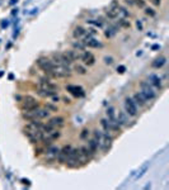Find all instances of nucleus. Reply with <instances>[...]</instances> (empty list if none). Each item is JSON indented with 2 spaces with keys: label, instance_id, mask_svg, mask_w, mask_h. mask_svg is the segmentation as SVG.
Segmentation results:
<instances>
[{
  "label": "nucleus",
  "instance_id": "obj_1",
  "mask_svg": "<svg viewBox=\"0 0 169 190\" xmlns=\"http://www.w3.org/2000/svg\"><path fill=\"white\" fill-rule=\"evenodd\" d=\"M140 87H141L140 93L144 95L146 100H153V99H155L156 94H155L154 89H153V86L150 85V82L149 81H143L140 84Z\"/></svg>",
  "mask_w": 169,
  "mask_h": 190
},
{
  "label": "nucleus",
  "instance_id": "obj_2",
  "mask_svg": "<svg viewBox=\"0 0 169 190\" xmlns=\"http://www.w3.org/2000/svg\"><path fill=\"white\" fill-rule=\"evenodd\" d=\"M37 65L38 67L41 68L42 71H45L46 74H51L55 68V63L52 62V60H48L46 57H41V58L37 60Z\"/></svg>",
  "mask_w": 169,
  "mask_h": 190
},
{
  "label": "nucleus",
  "instance_id": "obj_3",
  "mask_svg": "<svg viewBox=\"0 0 169 190\" xmlns=\"http://www.w3.org/2000/svg\"><path fill=\"white\" fill-rule=\"evenodd\" d=\"M38 108V101L34 99L33 96H24L23 98V104H22V109L27 112V110H33Z\"/></svg>",
  "mask_w": 169,
  "mask_h": 190
},
{
  "label": "nucleus",
  "instance_id": "obj_4",
  "mask_svg": "<svg viewBox=\"0 0 169 190\" xmlns=\"http://www.w3.org/2000/svg\"><path fill=\"white\" fill-rule=\"evenodd\" d=\"M112 137H111L108 133H103L102 134V138L99 141V147H101V150L103 152H107L112 146Z\"/></svg>",
  "mask_w": 169,
  "mask_h": 190
},
{
  "label": "nucleus",
  "instance_id": "obj_5",
  "mask_svg": "<svg viewBox=\"0 0 169 190\" xmlns=\"http://www.w3.org/2000/svg\"><path fill=\"white\" fill-rule=\"evenodd\" d=\"M125 109L129 115L131 117H136L137 115V106L135 104V101L131 98H126L125 99Z\"/></svg>",
  "mask_w": 169,
  "mask_h": 190
},
{
  "label": "nucleus",
  "instance_id": "obj_6",
  "mask_svg": "<svg viewBox=\"0 0 169 190\" xmlns=\"http://www.w3.org/2000/svg\"><path fill=\"white\" fill-rule=\"evenodd\" d=\"M38 87H41V89H43V90H46V91H51V93H57V90H59V87H57L55 84L53 82H51L50 80L47 79H42L41 81H40V84H38Z\"/></svg>",
  "mask_w": 169,
  "mask_h": 190
},
{
  "label": "nucleus",
  "instance_id": "obj_7",
  "mask_svg": "<svg viewBox=\"0 0 169 190\" xmlns=\"http://www.w3.org/2000/svg\"><path fill=\"white\" fill-rule=\"evenodd\" d=\"M66 90L70 91L72 95H75V96H78V98H83V96H84V90H83V87H80V86H76V85H67V86H66Z\"/></svg>",
  "mask_w": 169,
  "mask_h": 190
},
{
  "label": "nucleus",
  "instance_id": "obj_8",
  "mask_svg": "<svg viewBox=\"0 0 169 190\" xmlns=\"http://www.w3.org/2000/svg\"><path fill=\"white\" fill-rule=\"evenodd\" d=\"M107 15L109 18H117L120 15V5L117 3H112V5L109 6V9L107 10Z\"/></svg>",
  "mask_w": 169,
  "mask_h": 190
},
{
  "label": "nucleus",
  "instance_id": "obj_9",
  "mask_svg": "<svg viewBox=\"0 0 169 190\" xmlns=\"http://www.w3.org/2000/svg\"><path fill=\"white\" fill-rule=\"evenodd\" d=\"M84 62V65H88V66H92V65H94L95 62V58L94 56L92 55L90 52H84L82 53V58H80Z\"/></svg>",
  "mask_w": 169,
  "mask_h": 190
},
{
  "label": "nucleus",
  "instance_id": "obj_10",
  "mask_svg": "<svg viewBox=\"0 0 169 190\" xmlns=\"http://www.w3.org/2000/svg\"><path fill=\"white\" fill-rule=\"evenodd\" d=\"M149 82H150V85L158 87V89H160V87H162V85H163L160 77H159V76H156V75H154V74L149 75Z\"/></svg>",
  "mask_w": 169,
  "mask_h": 190
},
{
  "label": "nucleus",
  "instance_id": "obj_11",
  "mask_svg": "<svg viewBox=\"0 0 169 190\" xmlns=\"http://www.w3.org/2000/svg\"><path fill=\"white\" fill-rule=\"evenodd\" d=\"M47 124H50L53 128L62 127V125H64V118L62 117H53V118H51V119H50V122H48Z\"/></svg>",
  "mask_w": 169,
  "mask_h": 190
},
{
  "label": "nucleus",
  "instance_id": "obj_12",
  "mask_svg": "<svg viewBox=\"0 0 169 190\" xmlns=\"http://www.w3.org/2000/svg\"><path fill=\"white\" fill-rule=\"evenodd\" d=\"M117 123L121 125V127H126V125H129V118L127 115L124 113V112H120L118 113V117L116 118Z\"/></svg>",
  "mask_w": 169,
  "mask_h": 190
},
{
  "label": "nucleus",
  "instance_id": "obj_13",
  "mask_svg": "<svg viewBox=\"0 0 169 190\" xmlns=\"http://www.w3.org/2000/svg\"><path fill=\"white\" fill-rule=\"evenodd\" d=\"M132 100L135 101V104H139L140 106H144L145 104H146V99H145V96L141 93H136L135 95H133V98H132Z\"/></svg>",
  "mask_w": 169,
  "mask_h": 190
},
{
  "label": "nucleus",
  "instance_id": "obj_14",
  "mask_svg": "<svg viewBox=\"0 0 169 190\" xmlns=\"http://www.w3.org/2000/svg\"><path fill=\"white\" fill-rule=\"evenodd\" d=\"M65 53L69 56V58H70L71 61H76V60L82 58V53H79L78 51H66Z\"/></svg>",
  "mask_w": 169,
  "mask_h": 190
},
{
  "label": "nucleus",
  "instance_id": "obj_15",
  "mask_svg": "<svg viewBox=\"0 0 169 190\" xmlns=\"http://www.w3.org/2000/svg\"><path fill=\"white\" fill-rule=\"evenodd\" d=\"M87 34V30L83 28V27H76L74 29V37L75 38H83Z\"/></svg>",
  "mask_w": 169,
  "mask_h": 190
},
{
  "label": "nucleus",
  "instance_id": "obj_16",
  "mask_svg": "<svg viewBox=\"0 0 169 190\" xmlns=\"http://www.w3.org/2000/svg\"><path fill=\"white\" fill-rule=\"evenodd\" d=\"M79 151H80V153H82L84 157H87V158H89L92 155H93V152L90 151V148L89 147H87V146H83V147H80L79 148Z\"/></svg>",
  "mask_w": 169,
  "mask_h": 190
},
{
  "label": "nucleus",
  "instance_id": "obj_17",
  "mask_svg": "<svg viewBox=\"0 0 169 190\" xmlns=\"http://www.w3.org/2000/svg\"><path fill=\"white\" fill-rule=\"evenodd\" d=\"M165 63V57H158L154 62H153V67H155V68H160L163 66V65Z\"/></svg>",
  "mask_w": 169,
  "mask_h": 190
},
{
  "label": "nucleus",
  "instance_id": "obj_18",
  "mask_svg": "<svg viewBox=\"0 0 169 190\" xmlns=\"http://www.w3.org/2000/svg\"><path fill=\"white\" fill-rule=\"evenodd\" d=\"M88 147L90 148V151L93 152V153H95V152H97V150H98V147H99V144H98L97 141L93 138V139H90L89 142H88Z\"/></svg>",
  "mask_w": 169,
  "mask_h": 190
},
{
  "label": "nucleus",
  "instance_id": "obj_19",
  "mask_svg": "<svg viewBox=\"0 0 169 190\" xmlns=\"http://www.w3.org/2000/svg\"><path fill=\"white\" fill-rule=\"evenodd\" d=\"M106 113H107V119L108 120H116V114H114V108L113 106H109Z\"/></svg>",
  "mask_w": 169,
  "mask_h": 190
},
{
  "label": "nucleus",
  "instance_id": "obj_20",
  "mask_svg": "<svg viewBox=\"0 0 169 190\" xmlns=\"http://www.w3.org/2000/svg\"><path fill=\"white\" fill-rule=\"evenodd\" d=\"M149 166H150V163L148 162V163H145V165H144L143 167H141V170L139 171V174H137L136 176H135V179H136V180H137V179H140V177H143L144 175L146 174V171H148V169H149Z\"/></svg>",
  "mask_w": 169,
  "mask_h": 190
},
{
  "label": "nucleus",
  "instance_id": "obj_21",
  "mask_svg": "<svg viewBox=\"0 0 169 190\" xmlns=\"http://www.w3.org/2000/svg\"><path fill=\"white\" fill-rule=\"evenodd\" d=\"M85 46H88V47H93V48H97V47H102V43L101 42H98L95 38H92V39L89 42H87Z\"/></svg>",
  "mask_w": 169,
  "mask_h": 190
},
{
  "label": "nucleus",
  "instance_id": "obj_22",
  "mask_svg": "<svg viewBox=\"0 0 169 190\" xmlns=\"http://www.w3.org/2000/svg\"><path fill=\"white\" fill-rule=\"evenodd\" d=\"M74 70H75V72H78V74H80V75H85L87 74V68L84 66H82V65H75Z\"/></svg>",
  "mask_w": 169,
  "mask_h": 190
},
{
  "label": "nucleus",
  "instance_id": "obj_23",
  "mask_svg": "<svg viewBox=\"0 0 169 190\" xmlns=\"http://www.w3.org/2000/svg\"><path fill=\"white\" fill-rule=\"evenodd\" d=\"M59 148L57 147H50L48 148V151H47V155H50V156H56L57 157V155H59Z\"/></svg>",
  "mask_w": 169,
  "mask_h": 190
},
{
  "label": "nucleus",
  "instance_id": "obj_24",
  "mask_svg": "<svg viewBox=\"0 0 169 190\" xmlns=\"http://www.w3.org/2000/svg\"><path fill=\"white\" fill-rule=\"evenodd\" d=\"M101 124H102L103 129H104V132H106V133H108V132H109V127H108V119H106V118H103V119L101 120Z\"/></svg>",
  "mask_w": 169,
  "mask_h": 190
},
{
  "label": "nucleus",
  "instance_id": "obj_25",
  "mask_svg": "<svg viewBox=\"0 0 169 190\" xmlns=\"http://www.w3.org/2000/svg\"><path fill=\"white\" fill-rule=\"evenodd\" d=\"M102 134L103 133L101 131H98V129L97 131H94V139L98 142V144H99V141H101V138H102Z\"/></svg>",
  "mask_w": 169,
  "mask_h": 190
},
{
  "label": "nucleus",
  "instance_id": "obj_26",
  "mask_svg": "<svg viewBox=\"0 0 169 190\" xmlns=\"http://www.w3.org/2000/svg\"><path fill=\"white\" fill-rule=\"evenodd\" d=\"M132 1H133L135 5H137L139 8H145V1L144 0H132Z\"/></svg>",
  "mask_w": 169,
  "mask_h": 190
},
{
  "label": "nucleus",
  "instance_id": "obj_27",
  "mask_svg": "<svg viewBox=\"0 0 169 190\" xmlns=\"http://www.w3.org/2000/svg\"><path fill=\"white\" fill-rule=\"evenodd\" d=\"M88 136H89V131H88V129H84V131L80 133V138H82V139L88 138Z\"/></svg>",
  "mask_w": 169,
  "mask_h": 190
},
{
  "label": "nucleus",
  "instance_id": "obj_28",
  "mask_svg": "<svg viewBox=\"0 0 169 190\" xmlns=\"http://www.w3.org/2000/svg\"><path fill=\"white\" fill-rule=\"evenodd\" d=\"M72 46H74L75 48L80 49V51H84V44H83V43H80V42H75V43L72 44Z\"/></svg>",
  "mask_w": 169,
  "mask_h": 190
},
{
  "label": "nucleus",
  "instance_id": "obj_29",
  "mask_svg": "<svg viewBox=\"0 0 169 190\" xmlns=\"http://www.w3.org/2000/svg\"><path fill=\"white\" fill-rule=\"evenodd\" d=\"M145 13H146L148 15H150V17H154L155 15V11L153 9H150V8H146V9H145Z\"/></svg>",
  "mask_w": 169,
  "mask_h": 190
},
{
  "label": "nucleus",
  "instance_id": "obj_30",
  "mask_svg": "<svg viewBox=\"0 0 169 190\" xmlns=\"http://www.w3.org/2000/svg\"><path fill=\"white\" fill-rule=\"evenodd\" d=\"M46 109H48V110H53V112H56V110H57V106L52 105V104H46Z\"/></svg>",
  "mask_w": 169,
  "mask_h": 190
},
{
  "label": "nucleus",
  "instance_id": "obj_31",
  "mask_svg": "<svg viewBox=\"0 0 169 190\" xmlns=\"http://www.w3.org/2000/svg\"><path fill=\"white\" fill-rule=\"evenodd\" d=\"M153 5H155V6H159L160 4H162V0H149Z\"/></svg>",
  "mask_w": 169,
  "mask_h": 190
},
{
  "label": "nucleus",
  "instance_id": "obj_32",
  "mask_svg": "<svg viewBox=\"0 0 169 190\" xmlns=\"http://www.w3.org/2000/svg\"><path fill=\"white\" fill-rule=\"evenodd\" d=\"M117 71H118V74H124V72L126 71V67H125V66H122V65H121V66H118V67H117Z\"/></svg>",
  "mask_w": 169,
  "mask_h": 190
},
{
  "label": "nucleus",
  "instance_id": "obj_33",
  "mask_svg": "<svg viewBox=\"0 0 169 190\" xmlns=\"http://www.w3.org/2000/svg\"><path fill=\"white\" fill-rule=\"evenodd\" d=\"M88 23H90V24H94L95 27H102V23L101 22H94V20H87Z\"/></svg>",
  "mask_w": 169,
  "mask_h": 190
},
{
  "label": "nucleus",
  "instance_id": "obj_34",
  "mask_svg": "<svg viewBox=\"0 0 169 190\" xmlns=\"http://www.w3.org/2000/svg\"><path fill=\"white\" fill-rule=\"evenodd\" d=\"M104 62H106L107 65H112L113 58H112V57H106V58H104Z\"/></svg>",
  "mask_w": 169,
  "mask_h": 190
},
{
  "label": "nucleus",
  "instance_id": "obj_35",
  "mask_svg": "<svg viewBox=\"0 0 169 190\" xmlns=\"http://www.w3.org/2000/svg\"><path fill=\"white\" fill-rule=\"evenodd\" d=\"M136 27H137V29L139 30H143V24H141L140 20H136Z\"/></svg>",
  "mask_w": 169,
  "mask_h": 190
},
{
  "label": "nucleus",
  "instance_id": "obj_36",
  "mask_svg": "<svg viewBox=\"0 0 169 190\" xmlns=\"http://www.w3.org/2000/svg\"><path fill=\"white\" fill-rule=\"evenodd\" d=\"M21 181H22V182H23V184H24V185H28V186L31 185V181L28 180V179H22Z\"/></svg>",
  "mask_w": 169,
  "mask_h": 190
},
{
  "label": "nucleus",
  "instance_id": "obj_37",
  "mask_svg": "<svg viewBox=\"0 0 169 190\" xmlns=\"http://www.w3.org/2000/svg\"><path fill=\"white\" fill-rule=\"evenodd\" d=\"M151 49H154V51H155V49H160V46L159 44H153L151 46Z\"/></svg>",
  "mask_w": 169,
  "mask_h": 190
},
{
  "label": "nucleus",
  "instance_id": "obj_38",
  "mask_svg": "<svg viewBox=\"0 0 169 190\" xmlns=\"http://www.w3.org/2000/svg\"><path fill=\"white\" fill-rule=\"evenodd\" d=\"M64 103H66V104H69V103H71V100L69 98H64Z\"/></svg>",
  "mask_w": 169,
  "mask_h": 190
},
{
  "label": "nucleus",
  "instance_id": "obj_39",
  "mask_svg": "<svg viewBox=\"0 0 169 190\" xmlns=\"http://www.w3.org/2000/svg\"><path fill=\"white\" fill-rule=\"evenodd\" d=\"M17 1H18V0H10V3H9V4H10V5H13V4H15Z\"/></svg>",
  "mask_w": 169,
  "mask_h": 190
}]
</instances>
